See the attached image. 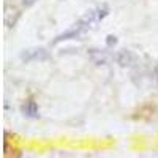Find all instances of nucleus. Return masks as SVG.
<instances>
[{
	"instance_id": "obj_1",
	"label": "nucleus",
	"mask_w": 158,
	"mask_h": 158,
	"mask_svg": "<svg viewBox=\"0 0 158 158\" xmlns=\"http://www.w3.org/2000/svg\"><path fill=\"white\" fill-rule=\"evenodd\" d=\"M108 15H109V8H108L106 5H101V6H98V8H95V10L87 11L85 15L79 19L76 24H73L68 30H65L63 33L57 35L56 40L52 41V44H59V43H62V41H67V40L79 38L81 35H84L95 22L104 19Z\"/></svg>"
},
{
	"instance_id": "obj_2",
	"label": "nucleus",
	"mask_w": 158,
	"mask_h": 158,
	"mask_svg": "<svg viewBox=\"0 0 158 158\" xmlns=\"http://www.w3.org/2000/svg\"><path fill=\"white\" fill-rule=\"evenodd\" d=\"M21 59L24 62H46L51 59V56L44 48H32L21 52Z\"/></svg>"
},
{
	"instance_id": "obj_3",
	"label": "nucleus",
	"mask_w": 158,
	"mask_h": 158,
	"mask_svg": "<svg viewBox=\"0 0 158 158\" xmlns=\"http://www.w3.org/2000/svg\"><path fill=\"white\" fill-rule=\"evenodd\" d=\"M114 62L118 65V67L127 68V67H131V65L136 62V56L130 49H120L114 54Z\"/></svg>"
},
{
	"instance_id": "obj_4",
	"label": "nucleus",
	"mask_w": 158,
	"mask_h": 158,
	"mask_svg": "<svg viewBox=\"0 0 158 158\" xmlns=\"http://www.w3.org/2000/svg\"><path fill=\"white\" fill-rule=\"evenodd\" d=\"M89 59L95 65H106V62H108L106 52L100 51V49H89Z\"/></svg>"
},
{
	"instance_id": "obj_5",
	"label": "nucleus",
	"mask_w": 158,
	"mask_h": 158,
	"mask_svg": "<svg viewBox=\"0 0 158 158\" xmlns=\"http://www.w3.org/2000/svg\"><path fill=\"white\" fill-rule=\"evenodd\" d=\"M22 112H24L25 117H29V118H38L40 117L38 104L33 100H30V101H27V103L24 104V106H22Z\"/></svg>"
},
{
	"instance_id": "obj_6",
	"label": "nucleus",
	"mask_w": 158,
	"mask_h": 158,
	"mask_svg": "<svg viewBox=\"0 0 158 158\" xmlns=\"http://www.w3.org/2000/svg\"><path fill=\"white\" fill-rule=\"evenodd\" d=\"M152 74H153V81H155V84L158 85V65H155V67H153Z\"/></svg>"
},
{
	"instance_id": "obj_7",
	"label": "nucleus",
	"mask_w": 158,
	"mask_h": 158,
	"mask_svg": "<svg viewBox=\"0 0 158 158\" xmlns=\"http://www.w3.org/2000/svg\"><path fill=\"white\" fill-rule=\"evenodd\" d=\"M21 2H22V5H24V6H32L33 3H36V2H38V0H21Z\"/></svg>"
},
{
	"instance_id": "obj_8",
	"label": "nucleus",
	"mask_w": 158,
	"mask_h": 158,
	"mask_svg": "<svg viewBox=\"0 0 158 158\" xmlns=\"http://www.w3.org/2000/svg\"><path fill=\"white\" fill-rule=\"evenodd\" d=\"M115 43H117V40H115V36L109 35V36H108V44H109V46H112V44H115Z\"/></svg>"
}]
</instances>
